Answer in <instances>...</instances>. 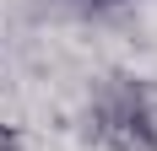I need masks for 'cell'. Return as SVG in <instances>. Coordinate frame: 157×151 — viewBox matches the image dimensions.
Returning a JSON list of instances; mask_svg holds the SVG:
<instances>
[{
	"label": "cell",
	"mask_w": 157,
	"mask_h": 151,
	"mask_svg": "<svg viewBox=\"0 0 157 151\" xmlns=\"http://www.w3.org/2000/svg\"><path fill=\"white\" fill-rule=\"evenodd\" d=\"M87 6H130V0H87Z\"/></svg>",
	"instance_id": "3"
},
{
	"label": "cell",
	"mask_w": 157,
	"mask_h": 151,
	"mask_svg": "<svg viewBox=\"0 0 157 151\" xmlns=\"http://www.w3.org/2000/svg\"><path fill=\"white\" fill-rule=\"evenodd\" d=\"M0 151H22V130L0 119Z\"/></svg>",
	"instance_id": "2"
},
{
	"label": "cell",
	"mask_w": 157,
	"mask_h": 151,
	"mask_svg": "<svg viewBox=\"0 0 157 151\" xmlns=\"http://www.w3.org/2000/svg\"><path fill=\"white\" fill-rule=\"evenodd\" d=\"M87 135L103 151H157V97L146 81L114 70L87 97Z\"/></svg>",
	"instance_id": "1"
}]
</instances>
